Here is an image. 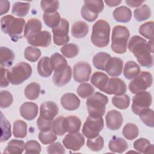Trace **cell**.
<instances>
[{
  "label": "cell",
  "mask_w": 154,
  "mask_h": 154,
  "mask_svg": "<svg viewBox=\"0 0 154 154\" xmlns=\"http://www.w3.org/2000/svg\"><path fill=\"white\" fill-rule=\"evenodd\" d=\"M129 50L133 53L139 64L143 67L150 68L153 65V40L148 42L138 35L132 36L128 43Z\"/></svg>",
  "instance_id": "cell-1"
},
{
  "label": "cell",
  "mask_w": 154,
  "mask_h": 154,
  "mask_svg": "<svg viewBox=\"0 0 154 154\" xmlns=\"http://www.w3.org/2000/svg\"><path fill=\"white\" fill-rule=\"evenodd\" d=\"M25 21L23 18L14 17L11 15H7L1 19L2 31L7 34L13 42H17L23 37V32Z\"/></svg>",
  "instance_id": "cell-2"
},
{
  "label": "cell",
  "mask_w": 154,
  "mask_h": 154,
  "mask_svg": "<svg viewBox=\"0 0 154 154\" xmlns=\"http://www.w3.org/2000/svg\"><path fill=\"white\" fill-rule=\"evenodd\" d=\"M110 26L104 20H99L93 26L91 41L97 47L103 48L109 42Z\"/></svg>",
  "instance_id": "cell-3"
},
{
  "label": "cell",
  "mask_w": 154,
  "mask_h": 154,
  "mask_svg": "<svg viewBox=\"0 0 154 154\" xmlns=\"http://www.w3.org/2000/svg\"><path fill=\"white\" fill-rule=\"evenodd\" d=\"M129 31L125 26L117 25L113 28L111 36V49L115 53L122 54L126 52Z\"/></svg>",
  "instance_id": "cell-4"
},
{
  "label": "cell",
  "mask_w": 154,
  "mask_h": 154,
  "mask_svg": "<svg viewBox=\"0 0 154 154\" xmlns=\"http://www.w3.org/2000/svg\"><path fill=\"white\" fill-rule=\"evenodd\" d=\"M108 98L105 95L96 92L90 96L86 102V105L89 116L93 117H100L105 114L106 105Z\"/></svg>",
  "instance_id": "cell-5"
},
{
  "label": "cell",
  "mask_w": 154,
  "mask_h": 154,
  "mask_svg": "<svg viewBox=\"0 0 154 154\" xmlns=\"http://www.w3.org/2000/svg\"><path fill=\"white\" fill-rule=\"evenodd\" d=\"M32 72L31 66L25 62L17 63L7 71L9 82L13 85H19L28 79Z\"/></svg>",
  "instance_id": "cell-6"
},
{
  "label": "cell",
  "mask_w": 154,
  "mask_h": 154,
  "mask_svg": "<svg viewBox=\"0 0 154 154\" xmlns=\"http://www.w3.org/2000/svg\"><path fill=\"white\" fill-rule=\"evenodd\" d=\"M103 7L102 1H84V5L81 11V16L88 22H93L97 18L98 14L102 11Z\"/></svg>",
  "instance_id": "cell-7"
},
{
  "label": "cell",
  "mask_w": 154,
  "mask_h": 154,
  "mask_svg": "<svg viewBox=\"0 0 154 154\" xmlns=\"http://www.w3.org/2000/svg\"><path fill=\"white\" fill-rule=\"evenodd\" d=\"M104 126L102 117H93L88 116L86 119L83 127L82 134L87 138H93L99 135Z\"/></svg>",
  "instance_id": "cell-8"
},
{
  "label": "cell",
  "mask_w": 154,
  "mask_h": 154,
  "mask_svg": "<svg viewBox=\"0 0 154 154\" xmlns=\"http://www.w3.org/2000/svg\"><path fill=\"white\" fill-rule=\"evenodd\" d=\"M153 82V77L148 72H141L129 84V89L132 93L136 94L145 91Z\"/></svg>",
  "instance_id": "cell-9"
},
{
  "label": "cell",
  "mask_w": 154,
  "mask_h": 154,
  "mask_svg": "<svg viewBox=\"0 0 154 154\" xmlns=\"http://www.w3.org/2000/svg\"><path fill=\"white\" fill-rule=\"evenodd\" d=\"M152 102V97L149 91H141L138 93L132 98V111L138 115L141 111L149 108Z\"/></svg>",
  "instance_id": "cell-10"
},
{
  "label": "cell",
  "mask_w": 154,
  "mask_h": 154,
  "mask_svg": "<svg viewBox=\"0 0 154 154\" xmlns=\"http://www.w3.org/2000/svg\"><path fill=\"white\" fill-rule=\"evenodd\" d=\"M69 23L65 19H61L59 25L52 28L53 40L56 45L61 46L69 42L70 38L68 35Z\"/></svg>",
  "instance_id": "cell-11"
},
{
  "label": "cell",
  "mask_w": 154,
  "mask_h": 154,
  "mask_svg": "<svg viewBox=\"0 0 154 154\" xmlns=\"http://www.w3.org/2000/svg\"><path fill=\"white\" fill-rule=\"evenodd\" d=\"M91 72V66L85 61H79L73 66V76L75 81L77 82L88 81L90 77Z\"/></svg>",
  "instance_id": "cell-12"
},
{
  "label": "cell",
  "mask_w": 154,
  "mask_h": 154,
  "mask_svg": "<svg viewBox=\"0 0 154 154\" xmlns=\"http://www.w3.org/2000/svg\"><path fill=\"white\" fill-rule=\"evenodd\" d=\"M126 90V85L122 79L118 78H112L108 79V83L102 91L108 94L117 96L125 94Z\"/></svg>",
  "instance_id": "cell-13"
},
{
  "label": "cell",
  "mask_w": 154,
  "mask_h": 154,
  "mask_svg": "<svg viewBox=\"0 0 154 154\" xmlns=\"http://www.w3.org/2000/svg\"><path fill=\"white\" fill-rule=\"evenodd\" d=\"M84 143V137L79 132L68 134L63 140V145L67 149L73 151L79 150L83 146Z\"/></svg>",
  "instance_id": "cell-14"
},
{
  "label": "cell",
  "mask_w": 154,
  "mask_h": 154,
  "mask_svg": "<svg viewBox=\"0 0 154 154\" xmlns=\"http://www.w3.org/2000/svg\"><path fill=\"white\" fill-rule=\"evenodd\" d=\"M58 113L57 105L52 101L45 102L40 105V116L41 119L49 122H52Z\"/></svg>",
  "instance_id": "cell-15"
},
{
  "label": "cell",
  "mask_w": 154,
  "mask_h": 154,
  "mask_svg": "<svg viewBox=\"0 0 154 154\" xmlns=\"http://www.w3.org/2000/svg\"><path fill=\"white\" fill-rule=\"evenodd\" d=\"M72 78V69L70 66L55 71L53 76L52 81L57 87H62L66 85L71 79Z\"/></svg>",
  "instance_id": "cell-16"
},
{
  "label": "cell",
  "mask_w": 154,
  "mask_h": 154,
  "mask_svg": "<svg viewBox=\"0 0 154 154\" xmlns=\"http://www.w3.org/2000/svg\"><path fill=\"white\" fill-rule=\"evenodd\" d=\"M106 125L108 128L112 131H116L122 125L123 119L122 114L117 110L109 111L105 116Z\"/></svg>",
  "instance_id": "cell-17"
},
{
  "label": "cell",
  "mask_w": 154,
  "mask_h": 154,
  "mask_svg": "<svg viewBox=\"0 0 154 154\" xmlns=\"http://www.w3.org/2000/svg\"><path fill=\"white\" fill-rule=\"evenodd\" d=\"M27 42L34 46L48 47L51 42V35L47 31H42L26 39Z\"/></svg>",
  "instance_id": "cell-18"
},
{
  "label": "cell",
  "mask_w": 154,
  "mask_h": 154,
  "mask_svg": "<svg viewBox=\"0 0 154 154\" xmlns=\"http://www.w3.org/2000/svg\"><path fill=\"white\" fill-rule=\"evenodd\" d=\"M123 66V60L118 57H111L107 61L105 70L112 77H117L122 72Z\"/></svg>",
  "instance_id": "cell-19"
},
{
  "label": "cell",
  "mask_w": 154,
  "mask_h": 154,
  "mask_svg": "<svg viewBox=\"0 0 154 154\" xmlns=\"http://www.w3.org/2000/svg\"><path fill=\"white\" fill-rule=\"evenodd\" d=\"M61 104L63 107L68 111L77 109L80 105V100L73 93H66L61 97Z\"/></svg>",
  "instance_id": "cell-20"
},
{
  "label": "cell",
  "mask_w": 154,
  "mask_h": 154,
  "mask_svg": "<svg viewBox=\"0 0 154 154\" xmlns=\"http://www.w3.org/2000/svg\"><path fill=\"white\" fill-rule=\"evenodd\" d=\"M38 106L34 102H25L20 108V114L22 117L27 120H32L38 114Z\"/></svg>",
  "instance_id": "cell-21"
},
{
  "label": "cell",
  "mask_w": 154,
  "mask_h": 154,
  "mask_svg": "<svg viewBox=\"0 0 154 154\" xmlns=\"http://www.w3.org/2000/svg\"><path fill=\"white\" fill-rule=\"evenodd\" d=\"M42 28V23L40 20L35 18L30 19L28 20L25 26L23 33L26 39L30 38L41 31Z\"/></svg>",
  "instance_id": "cell-22"
},
{
  "label": "cell",
  "mask_w": 154,
  "mask_h": 154,
  "mask_svg": "<svg viewBox=\"0 0 154 154\" xmlns=\"http://www.w3.org/2000/svg\"><path fill=\"white\" fill-rule=\"evenodd\" d=\"M112 14L114 19L119 22H128L132 17L131 10L125 6H120L116 8Z\"/></svg>",
  "instance_id": "cell-23"
},
{
  "label": "cell",
  "mask_w": 154,
  "mask_h": 154,
  "mask_svg": "<svg viewBox=\"0 0 154 154\" xmlns=\"http://www.w3.org/2000/svg\"><path fill=\"white\" fill-rule=\"evenodd\" d=\"M52 70L50 58L48 57H42L37 64V72L39 75L44 78L49 77L52 74Z\"/></svg>",
  "instance_id": "cell-24"
},
{
  "label": "cell",
  "mask_w": 154,
  "mask_h": 154,
  "mask_svg": "<svg viewBox=\"0 0 154 154\" xmlns=\"http://www.w3.org/2000/svg\"><path fill=\"white\" fill-rule=\"evenodd\" d=\"M14 58V54L10 49L4 46L0 48V64L1 67L11 66Z\"/></svg>",
  "instance_id": "cell-25"
},
{
  "label": "cell",
  "mask_w": 154,
  "mask_h": 154,
  "mask_svg": "<svg viewBox=\"0 0 154 154\" xmlns=\"http://www.w3.org/2000/svg\"><path fill=\"white\" fill-rule=\"evenodd\" d=\"M128 147V145L125 140L117 137H113L108 144V147L111 151L119 153L124 152Z\"/></svg>",
  "instance_id": "cell-26"
},
{
  "label": "cell",
  "mask_w": 154,
  "mask_h": 154,
  "mask_svg": "<svg viewBox=\"0 0 154 154\" xmlns=\"http://www.w3.org/2000/svg\"><path fill=\"white\" fill-rule=\"evenodd\" d=\"M134 148L143 153H153V145L150 144V141L144 138H140L134 143Z\"/></svg>",
  "instance_id": "cell-27"
},
{
  "label": "cell",
  "mask_w": 154,
  "mask_h": 154,
  "mask_svg": "<svg viewBox=\"0 0 154 154\" xmlns=\"http://www.w3.org/2000/svg\"><path fill=\"white\" fill-rule=\"evenodd\" d=\"M108 79V76L105 73L96 72L92 75L90 81L93 85L102 91L103 88L106 87Z\"/></svg>",
  "instance_id": "cell-28"
},
{
  "label": "cell",
  "mask_w": 154,
  "mask_h": 154,
  "mask_svg": "<svg viewBox=\"0 0 154 154\" xmlns=\"http://www.w3.org/2000/svg\"><path fill=\"white\" fill-rule=\"evenodd\" d=\"M88 32V26L84 21H78L75 22L71 29L72 35L77 38L85 37Z\"/></svg>",
  "instance_id": "cell-29"
},
{
  "label": "cell",
  "mask_w": 154,
  "mask_h": 154,
  "mask_svg": "<svg viewBox=\"0 0 154 154\" xmlns=\"http://www.w3.org/2000/svg\"><path fill=\"white\" fill-rule=\"evenodd\" d=\"M140 73V67L134 61H128L125 64L123 75L128 79L135 78Z\"/></svg>",
  "instance_id": "cell-30"
},
{
  "label": "cell",
  "mask_w": 154,
  "mask_h": 154,
  "mask_svg": "<svg viewBox=\"0 0 154 154\" xmlns=\"http://www.w3.org/2000/svg\"><path fill=\"white\" fill-rule=\"evenodd\" d=\"M25 146V144L22 140H11L8 143L7 146L4 150V153L20 154L23 152Z\"/></svg>",
  "instance_id": "cell-31"
},
{
  "label": "cell",
  "mask_w": 154,
  "mask_h": 154,
  "mask_svg": "<svg viewBox=\"0 0 154 154\" xmlns=\"http://www.w3.org/2000/svg\"><path fill=\"white\" fill-rule=\"evenodd\" d=\"M110 58L111 55L106 52H98L93 58V64L96 69L105 70L106 63Z\"/></svg>",
  "instance_id": "cell-32"
},
{
  "label": "cell",
  "mask_w": 154,
  "mask_h": 154,
  "mask_svg": "<svg viewBox=\"0 0 154 154\" xmlns=\"http://www.w3.org/2000/svg\"><path fill=\"white\" fill-rule=\"evenodd\" d=\"M52 131L59 136L65 134L67 132L66 119L63 116H59L52 122Z\"/></svg>",
  "instance_id": "cell-33"
},
{
  "label": "cell",
  "mask_w": 154,
  "mask_h": 154,
  "mask_svg": "<svg viewBox=\"0 0 154 154\" xmlns=\"http://www.w3.org/2000/svg\"><path fill=\"white\" fill-rule=\"evenodd\" d=\"M65 119L67 132L69 133H75L80 130L81 121L78 117L69 116L65 117Z\"/></svg>",
  "instance_id": "cell-34"
},
{
  "label": "cell",
  "mask_w": 154,
  "mask_h": 154,
  "mask_svg": "<svg viewBox=\"0 0 154 154\" xmlns=\"http://www.w3.org/2000/svg\"><path fill=\"white\" fill-rule=\"evenodd\" d=\"M13 133L16 138H25L27 135V124L21 120L15 121L13 123Z\"/></svg>",
  "instance_id": "cell-35"
},
{
  "label": "cell",
  "mask_w": 154,
  "mask_h": 154,
  "mask_svg": "<svg viewBox=\"0 0 154 154\" xmlns=\"http://www.w3.org/2000/svg\"><path fill=\"white\" fill-rule=\"evenodd\" d=\"M40 85L36 82L29 84L25 88L24 93L26 97L29 100H35L40 95Z\"/></svg>",
  "instance_id": "cell-36"
},
{
  "label": "cell",
  "mask_w": 154,
  "mask_h": 154,
  "mask_svg": "<svg viewBox=\"0 0 154 154\" xmlns=\"http://www.w3.org/2000/svg\"><path fill=\"white\" fill-rule=\"evenodd\" d=\"M43 19L46 25L52 28L57 26L61 20L60 14L57 11L51 13H45L43 14Z\"/></svg>",
  "instance_id": "cell-37"
},
{
  "label": "cell",
  "mask_w": 154,
  "mask_h": 154,
  "mask_svg": "<svg viewBox=\"0 0 154 154\" xmlns=\"http://www.w3.org/2000/svg\"><path fill=\"white\" fill-rule=\"evenodd\" d=\"M50 61L52 69L54 71L63 69L68 65L65 58L57 52L51 55Z\"/></svg>",
  "instance_id": "cell-38"
},
{
  "label": "cell",
  "mask_w": 154,
  "mask_h": 154,
  "mask_svg": "<svg viewBox=\"0 0 154 154\" xmlns=\"http://www.w3.org/2000/svg\"><path fill=\"white\" fill-rule=\"evenodd\" d=\"M30 4L28 2H15L12 7V13L19 17L25 16L29 12Z\"/></svg>",
  "instance_id": "cell-39"
},
{
  "label": "cell",
  "mask_w": 154,
  "mask_h": 154,
  "mask_svg": "<svg viewBox=\"0 0 154 154\" xmlns=\"http://www.w3.org/2000/svg\"><path fill=\"white\" fill-rule=\"evenodd\" d=\"M135 19L138 21L141 22L148 19L151 16L150 8L146 4L141 5L138 8H136L134 11Z\"/></svg>",
  "instance_id": "cell-40"
},
{
  "label": "cell",
  "mask_w": 154,
  "mask_h": 154,
  "mask_svg": "<svg viewBox=\"0 0 154 154\" xmlns=\"http://www.w3.org/2000/svg\"><path fill=\"white\" fill-rule=\"evenodd\" d=\"M122 134L126 139L132 140L136 138L138 135V128L135 124L128 123L123 127Z\"/></svg>",
  "instance_id": "cell-41"
},
{
  "label": "cell",
  "mask_w": 154,
  "mask_h": 154,
  "mask_svg": "<svg viewBox=\"0 0 154 154\" xmlns=\"http://www.w3.org/2000/svg\"><path fill=\"white\" fill-rule=\"evenodd\" d=\"M112 104L119 109H125L129 107L130 104V98L127 94L115 96L112 99Z\"/></svg>",
  "instance_id": "cell-42"
},
{
  "label": "cell",
  "mask_w": 154,
  "mask_h": 154,
  "mask_svg": "<svg viewBox=\"0 0 154 154\" xmlns=\"http://www.w3.org/2000/svg\"><path fill=\"white\" fill-rule=\"evenodd\" d=\"M153 29L154 23L153 21H150L142 24L139 28L138 32L146 38L153 40Z\"/></svg>",
  "instance_id": "cell-43"
},
{
  "label": "cell",
  "mask_w": 154,
  "mask_h": 154,
  "mask_svg": "<svg viewBox=\"0 0 154 154\" xmlns=\"http://www.w3.org/2000/svg\"><path fill=\"white\" fill-rule=\"evenodd\" d=\"M1 142H4L8 140L11 137V125L9 122L4 117L3 114L1 112Z\"/></svg>",
  "instance_id": "cell-44"
},
{
  "label": "cell",
  "mask_w": 154,
  "mask_h": 154,
  "mask_svg": "<svg viewBox=\"0 0 154 154\" xmlns=\"http://www.w3.org/2000/svg\"><path fill=\"white\" fill-rule=\"evenodd\" d=\"M60 51L66 57L72 58L78 54L79 49L77 45L74 43H67L61 48Z\"/></svg>",
  "instance_id": "cell-45"
},
{
  "label": "cell",
  "mask_w": 154,
  "mask_h": 154,
  "mask_svg": "<svg viewBox=\"0 0 154 154\" xmlns=\"http://www.w3.org/2000/svg\"><path fill=\"white\" fill-rule=\"evenodd\" d=\"M104 146V140L102 136L98 135L95 138H90L87 141V146L92 151L101 150Z\"/></svg>",
  "instance_id": "cell-46"
},
{
  "label": "cell",
  "mask_w": 154,
  "mask_h": 154,
  "mask_svg": "<svg viewBox=\"0 0 154 154\" xmlns=\"http://www.w3.org/2000/svg\"><path fill=\"white\" fill-rule=\"evenodd\" d=\"M141 121L148 127L153 128L154 126L153 111L150 108H147L141 111L138 114Z\"/></svg>",
  "instance_id": "cell-47"
},
{
  "label": "cell",
  "mask_w": 154,
  "mask_h": 154,
  "mask_svg": "<svg viewBox=\"0 0 154 154\" xmlns=\"http://www.w3.org/2000/svg\"><path fill=\"white\" fill-rule=\"evenodd\" d=\"M41 54L42 53L39 49L32 46H28L24 51L25 58L31 62L37 61L40 57Z\"/></svg>",
  "instance_id": "cell-48"
},
{
  "label": "cell",
  "mask_w": 154,
  "mask_h": 154,
  "mask_svg": "<svg viewBox=\"0 0 154 154\" xmlns=\"http://www.w3.org/2000/svg\"><path fill=\"white\" fill-rule=\"evenodd\" d=\"M76 91L79 96L85 99L92 96L94 92V88L89 83H82L78 86Z\"/></svg>",
  "instance_id": "cell-49"
},
{
  "label": "cell",
  "mask_w": 154,
  "mask_h": 154,
  "mask_svg": "<svg viewBox=\"0 0 154 154\" xmlns=\"http://www.w3.org/2000/svg\"><path fill=\"white\" fill-rule=\"evenodd\" d=\"M38 137L41 143L45 145L54 143L57 140V135L52 129L46 132H40Z\"/></svg>",
  "instance_id": "cell-50"
},
{
  "label": "cell",
  "mask_w": 154,
  "mask_h": 154,
  "mask_svg": "<svg viewBox=\"0 0 154 154\" xmlns=\"http://www.w3.org/2000/svg\"><path fill=\"white\" fill-rule=\"evenodd\" d=\"M60 2L58 1H42L40 2L41 8L45 13H51L56 12V11L59 8Z\"/></svg>",
  "instance_id": "cell-51"
},
{
  "label": "cell",
  "mask_w": 154,
  "mask_h": 154,
  "mask_svg": "<svg viewBox=\"0 0 154 154\" xmlns=\"http://www.w3.org/2000/svg\"><path fill=\"white\" fill-rule=\"evenodd\" d=\"M13 101L12 94L7 90L1 91L0 96V106L1 108H6L9 107Z\"/></svg>",
  "instance_id": "cell-52"
},
{
  "label": "cell",
  "mask_w": 154,
  "mask_h": 154,
  "mask_svg": "<svg viewBox=\"0 0 154 154\" xmlns=\"http://www.w3.org/2000/svg\"><path fill=\"white\" fill-rule=\"evenodd\" d=\"M26 153H40L41 152V146L35 140L28 141L25 146Z\"/></svg>",
  "instance_id": "cell-53"
},
{
  "label": "cell",
  "mask_w": 154,
  "mask_h": 154,
  "mask_svg": "<svg viewBox=\"0 0 154 154\" xmlns=\"http://www.w3.org/2000/svg\"><path fill=\"white\" fill-rule=\"evenodd\" d=\"M47 152L49 154L52 153H64L65 149L60 142L52 143L47 148Z\"/></svg>",
  "instance_id": "cell-54"
},
{
  "label": "cell",
  "mask_w": 154,
  "mask_h": 154,
  "mask_svg": "<svg viewBox=\"0 0 154 154\" xmlns=\"http://www.w3.org/2000/svg\"><path fill=\"white\" fill-rule=\"evenodd\" d=\"M52 122L45 120L38 117L37 120V125L41 132H46L52 129Z\"/></svg>",
  "instance_id": "cell-55"
},
{
  "label": "cell",
  "mask_w": 154,
  "mask_h": 154,
  "mask_svg": "<svg viewBox=\"0 0 154 154\" xmlns=\"http://www.w3.org/2000/svg\"><path fill=\"white\" fill-rule=\"evenodd\" d=\"M7 71L8 70L4 68L3 67H1L0 70V76H1V87L4 88L6 87L9 84V81L7 77Z\"/></svg>",
  "instance_id": "cell-56"
},
{
  "label": "cell",
  "mask_w": 154,
  "mask_h": 154,
  "mask_svg": "<svg viewBox=\"0 0 154 154\" xmlns=\"http://www.w3.org/2000/svg\"><path fill=\"white\" fill-rule=\"evenodd\" d=\"M10 8V2L8 1H0V15H3L8 11Z\"/></svg>",
  "instance_id": "cell-57"
},
{
  "label": "cell",
  "mask_w": 154,
  "mask_h": 154,
  "mask_svg": "<svg viewBox=\"0 0 154 154\" xmlns=\"http://www.w3.org/2000/svg\"><path fill=\"white\" fill-rule=\"evenodd\" d=\"M126 2L129 7H137L141 5V4H142L144 2V1H135L127 0L126 1Z\"/></svg>",
  "instance_id": "cell-58"
},
{
  "label": "cell",
  "mask_w": 154,
  "mask_h": 154,
  "mask_svg": "<svg viewBox=\"0 0 154 154\" xmlns=\"http://www.w3.org/2000/svg\"><path fill=\"white\" fill-rule=\"evenodd\" d=\"M105 2L106 3V4L109 6V7H116L119 5L121 2L122 1H115V0H112V1H105Z\"/></svg>",
  "instance_id": "cell-59"
}]
</instances>
